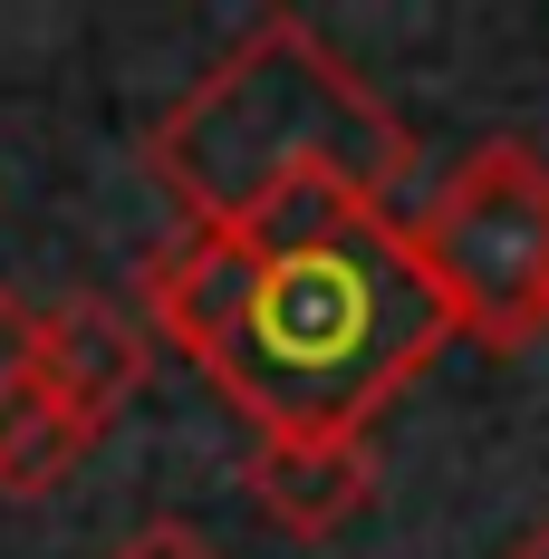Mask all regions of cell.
Instances as JSON below:
<instances>
[{"label":"cell","mask_w":549,"mask_h":559,"mask_svg":"<svg viewBox=\"0 0 549 559\" xmlns=\"http://www.w3.org/2000/svg\"><path fill=\"white\" fill-rule=\"evenodd\" d=\"M261 231V299L222 347V405L279 444V435H367L395 395L453 347V309L425 280L405 223L367 203L299 193Z\"/></svg>","instance_id":"cell-1"},{"label":"cell","mask_w":549,"mask_h":559,"mask_svg":"<svg viewBox=\"0 0 549 559\" xmlns=\"http://www.w3.org/2000/svg\"><path fill=\"white\" fill-rule=\"evenodd\" d=\"M145 174L193 223H231V231L271 223L299 193H337V203L385 213V193L415 174V135L309 20L271 10L155 116Z\"/></svg>","instance_id":"cell-2"},{"label":"cell","mask_w":549,"mask_h":559,"mask_svg":"<svg viewBox=\"0 0 549 559\" xmlns=\"http://www.w3.org/2000/svg\"><path fill=\"white\" fill-rule=\"evenodd\" d=\"M425 280L443 289L453 329L482 347H530L549 329V165L530 145H473L405 223Z\"/></svg>","instance_id":"cell-3"},{"label":"cell","mask_w":549,"mask_h":559,"mask_svg":"<svg viewBox=\"0 0 549 559\" xmlns=\"http://www.w3.org/2000/svg\"><path fill=\"white\" fill-rule=\"evenodd\" d=\"M135 299H145V329L174 337V347L213 377L222 347H231L241 319H251V299H261V231H231V223L174 231L165 251H145Z\"/></svg>","instance_id":"cell-4"},{"label":"cell","mask_w":549,"mask_h":559,"mask_svg":"<svg viewBox=\"0 0 549 559\" xmlns=\"http://www.w3.org/2000/svg\"><path fill=\"white\" fill-rule=\"evenodd\" d=\"M145 367H155V347H145V319H135V309H116L97 289L39 309V377H49L97 435L126 415V395L145 386Z\"/></svg>","instance_id":"cell-5"},{"label":"cell","mask_w":549,"mask_h":559,"mask_svg":"<svg viewBox=\"0 0 549 559\" xmlns=\"http://www.w3.org/2000/svg\"><path fill=\"white\" fill-rule=\"evenodd\" d=\"M251 502L271 511L289 540H337L377 502V444L367 435H279L251 444Z\"/></svg>","instance_id":"cell-6"},{"label":"cell","mask_w":549,"mask_h":559,"mask_svg":"<svg viewBox=\"0 0 549 559\" xmlns=\"http://www.w3.org/2000/svg\"><path fill=\"white\" fill-rule=\"evenodd\" d=\"M87 444H97V425H87L49 377H29V386L0 405V502H39V492H58V483L87 463Z\"/></svg>","instance_id":"cell-7"},{"label":"cell","mask_w":549,"mask_h":559,"mask_svg":"<svg viewBox=\"0 0 549 559\" xmlns=\"http://www.w3.org/2000/svg\"><path fill=\"white\" fill-rule=\"evenodd\" d=\"M39 377V309L20 289H0V405Z\"/></svg>","instance_id":"cell-8"},{"label":"cell","mask_w":549,"mask_h":559,"mask_svg":"<svg viewBox=\"0 0 549 559\" xmlns=\"http://www.w3.org/2000/svg\"><path fill=\"white\" fill-rule=\"evenodd\" d=\"M107 559H222V550L193 531V521H145V531H135V540H116Z\"/></svg>","instance_id":"cell-9"},{"label":"cell","mask_w":549,"mask_h":559,"mask_svg":"<svg viewBox=\"0 0 549 559\" xmlns=\"http://www.w3.org/2000/svg\"><path fill=\"white\" fill-rule=\"evenodd\" d=\"M511 559H549V511L530 521V531H521V540H511Z\"/></svg>","instance_id":"cell-10"}]
</instances>
